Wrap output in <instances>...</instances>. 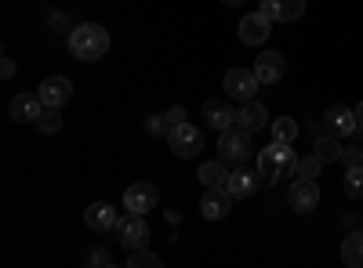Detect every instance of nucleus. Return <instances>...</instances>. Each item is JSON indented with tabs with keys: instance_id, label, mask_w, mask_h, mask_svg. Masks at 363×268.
I'll list each match as a JSON object with an SVG mask.
<instances>
[{
	"instance_id": "nucleus-35",
	"label": "nucleus",
	"mask_w": 363,
	"mask_h": 268,
	"mask_svg": "<svg viewBox=\"0 0 363 268\" xmlns=\"http://www.w3.org/2000/svg\"><path fill=\"white\" fill-rule=\"evenodd\" d=\"M222 4H225V8H236V4H244V0H222Z\"/></svg>"
},
{
	"instance_id": "nucleus-11",
	"label": "nucleus",
	"mask_w": 363,
	"mask_h": 268,
	"mask_svg": "<svg viewBox=\"0 0 363 268\" xmlns=\"http://www.w3.org/2000/svg\"><path fill=\"white\" fill-rule=\"evenodd\" d=\"M269 29H272V22L262 15V11H255V15H247V18H240V44L244 47H262L265 40H269Z\"/></svg>"
},
{
	"instance_id": "nucleus-37",
	"label": "nucleus",
	"mask_w": 363,
	"mask_h": 268,
	"mask_svg": "<svg viewBox=\"0 0 363 268\" xmlns=\"http://www.w3.org/2000/svg\"><path fill=\"white\" fill-rule=\"evenodd\" d=\"M84 268H91V264H84Z\"/></svg>"
},
{
	"instance_id": "nucleus-13",
	"label": "nucleus",
	"mask_w": 363,
	"mask_h": 268,
	"mask_svg": "<svg viewBox=\"0 0 363 268\" xmlns=\"http://www.w3.org/2000/svg\"><path fill=\"white\" fill-rule=\"evenodd\" d=\"M258 11L269 22H298L301 15H306V0H262Z\"/></svg>"
},
{
	"instance_id": "nucleus-17",
	"label": "nucleus",
	"mask_w": 363,
	"mask_h": 268,
	"mask_svg": "<svg viewBox=\"0 0 363 268\" xmlns=\"http://www.w3.org/2000/svg\"><path fill=\"white\" fill-rule=\"evenodd\" d=\"M284 73H287V58H284L280 51H262V54L255 58V76H258V83H277Z\"/></svg>"
},
{
	"instance_id": "nucleus-27",
	"label": "nucleus",
	"mask_w": 363,
	"mask_h": 268,
	"mask_svg": "<svg viewBox=\"0 0 363 268\" xmlns=\"http://www.w3.org/2000/svg\"><path fill=\"white\" fill-rule=\"evenodd\" d=\"M128 268H164V261H160L153 250H131Z\"/></svg>"
},
{
	"instance_id": "nucleus-14",
	"label": "nucleus",
	"mask_w": 363,
	"mask_h": 268,
	"mask_svg": "<svg viewBox=\"0 0 363 268\" xmlns=\"http://www.w3.org/2000/svg\"><path fill=\"white\" fill-rule=\"evenodd\" d=\"M44 102H40V95H15L11 98V105H8V112H11V120L15 124H37L40 120V116H44Z\"/></svg>"
},
{
	"instance_id": "nucleus-20",
	"label": "nucleus",
	"mask_w": 363,
	"mask_h": 268,
	"mask_svg": "<svg viewBox=\"0 0 363 268\" xmlns=\"http://www.w3.org/2000/svg\"><path fill=\"white\" fill-rule=\"evenodd\" d=\"M265 124H269V112H265V105H258V102H247L244 109H240V120H236V127H244L247 134H258Z\"/></svg>"
},
{
	"instance_id": "nucleus-15",
	"label": "nucleus",
	"mask_w": 363,
	"mask_h": 268,
	"mask_svg": "<svg viewBox=\"0 0 363 268\" xmlns=\"http://www.w3.org/2000/svg\"><path fill=\"white\" fill-rule=\"evenodd\" d=\"M287 203L294 214H313L316 203H320V185L316 182H294L287 189Z\"/></svg>"
},
{
	"instance_id": "nucleus-9",
	"label": "nucleus",
	"mask_w": 363,
	"mask_h": 268,
	"mask_svg": "<svg viewBox=\"0 0 363 268\" xmlns=\"http://www.w3.org/2000/svg\"><path fill=\"white\" fill-rule=\"evenodd\" d=\"M37 95H40V102L48 105V109H62L69 98H73V83L66 80V76H44L40 80V87H37Z\"/></svg>"
},
{
	"instance_id": "nucleus-36",
	"label": "nucleus",
	"mask_w": 363,
	"mask_h": 268,
	"mask_svg": "<svg viewBox=\"0 0 363 268\" xmlns=\"http://www.w3.org/2000/svg\"><path fill=\"white\" fill-rule=\"evenodd\" d=\"M106 268H116V264H113V261H109V264H106Z\"/></svg>"
},
{
	"instance_id": "nucleus-16",
	"label": "nucleus",
	"mask_w": 363,
	"mask_h": 268,
	"mask_svg": "<svg viewBox=\"0 0 363 268\" xmlns=\"http://www.w3.org/2000/svg\"><path fill=\"white\" fill-rule=\"evenodd\" d=\"M233 203H236V199H233L225 189H207L203 199H200V214H203L207 221H225L229 211H233Z\"/></svg>"
},
{
	"instance_id": "nucleus-31",
	"label": "nucleus",
	"mask_w": 363,
	"mask_h": 268,
	"mask_svg": "<svg viewBox=\"0 0 363 268\" xmlns=\"http://www.w3.org/2000/svg\"><path fill=\"white\" fill-rule=\"evenodd\" d=\"M48 25H51V29H66V25H69V15H66V11H51V15H48Z\"/></svg>"
},
{
	"instance_id": "nucleus-12",
	"label": "nucleus",
	"mask_w": 363,
	"mask_h": 268,
	"mask_svg": "<svg viewBox=\"0 0 363 268\" xmlns=\"http://www.w3.org/2000/svg\"><path fill=\"white\" fill-rule=\"evenodd\" d=\"M203 120H207V127H215V131L222 134V131H233V127H236L240 109L225 105L222 98H211V102H203Z\"/></svg>"
},
{
	"instance_id": "nucleus-34",
	"label": "nucleus",
	"mask_w": 363,
	"mask_h": 268,
	"mask_svg": "<svg viewBox=\"0 0 363 268\" xmlns=\"http://www.w3.org/2000/svg\"><path fill=\"white\" fill-rule=\"evenodd\" d=\"M352 112H356V124H359V127H363V102H359V105H356V109H352Z\"/></svg>"
},
{
	"instance_id": "nucleus-6",
	"label": "nucleus",
	"mask_w": 363,
	"mask_h": 268,
	"mask_svg": "<svg viewBox=\"0 0 363 268\" xmlns=\"http://www.w3.org/2000/svg\"><path fill=\"white\" fill-rule=\"evenodd\" d=\"M262 182H265V177H262L258 167L251 170L247 163H240V167L229 170V185H225V192H229L233 199H247V196H255V192L262 189Z\"/></svg>"
},
{
	"instance_id": "nucleus-21",
	"label": "nucleus",
	"mask_w": 363,
	"mask_h": 268,
	"mask_svg": "<svg viewBox=\"0 0 363 268\" xmlns=\"http://www.w3.org/2000/svg\"><path fill=\"white\" fill-rule=\"evenodd\" d=\"M342 264L345 268H363V228L349 232L342 240Z\"/></svg>"
},
{
	"instance_id": "nucleus-22",
	"label": "nucleus",
	"mask_w": 363,
	"mask_h": 268,
	"mask_svg": "<svg viewBox=\"0 0 363 268\" xmlns=\"http://www.w3.org/2000/svg\"><path fill=\"white\" fill-rule=\"evenodd\" d=\"M313 153H316L323 163L342 160V138H335V134H320V138H316V145H313Z\"/></svg>"
},
{
	"instance_id": "nucleus-30",
	"label": "nucleus",
	"mask_w": 363,
	"mask_h": 268,
	"mask_svg": "<svg viewBox=\"0 0 363 268\" xmlns=\"http://www.w3.org/2000/svg\"><path fill=\"white\" fill-rule=\"evenodd\" d=\"M167 127H178V124H189V116H186V105H171L167 112Z\"/></svg>"
},
{
	"instance_id": "nucleus-4",
	"label": "nucleus",
	"mask_w": 363,
	"mask_h": 268,
	"mask_svg": "<svg viewBox=\"0 0 363 268\" xmlns=\"http://www.w3.org/2000/svg\"><path fill=\"white\" fill-rule=\"evenodd\" d=\"M167 145H171V153L178 160H196L200 156V148H203V138L193 124H178L167 131Z\"/></svg>"
},
{
	"instance_id": "nucleus-29",
	"label": "nucleus",
	"mask_w": 363,
	"mask_h": 268,
	"mask_svg": "<svg viewBox=\"0 0 363 268\" xmlns=\"http://www.w3.org/2000/svg\"><path fill=\"white\" fill-rule=\"evenodd\" d=\"M87 264H91V268H106V264H109V250H106V247H91V250H87Z\"/></svg>"
},
{
	"instance_id": "nucleus-1",
	"label": "nucleus",
	"mask_w": 363,
	"mask_h": 268,
	"mask_svg": "<svg viewBox=\"0 0 363 268\" xmlns=\"http://www.w3.org/2000/svg\"><path fill=\"white\" fill-rule=\"evenodd\" d=\"M109 51V29L99 22H80L69 29V54L80 62H99Z\"/></svg>"
},
{
	"instance_id": "nucleus-24",
	"label": "nucleus",
	"mask_w": 363,
	"mask_h": 268,
	"mask_svg": "<svg viewBox=\"0 0 363 268\" xmlns=\"http://www.w3.org/2000/svg\"><path fill=\"white\" fill-rule=\"evenodd\" d=\"M320 170H323V160L313 153V156H306V160H298V170H294V177H298V182H316V177H320Z\"/></svg>"
},
{
	"instance_id": "nucleus-3",
	"label": "nucleus",
	"mask_w": 363,
	"mask_h": 268,
	"mask_svg": "<svg viewBox=\"0 0 363 268\" xmlns=\"http://www.w3.org/2000/svg\"><path fill=\"white\" fill-rule=\"evenodd\" d=\"M251 153H255V145H251V134L244 127H233V131H222L218 134V160L222 163L240 167V163L251 160Z\"/></svg>"
},
{
	"instance_id": "nucleus-7",
	"label": "nucleus",
	"mask_w": 363,
	"mask_h": 268,
	"mask_svg": "<svg viewBox=\"0 0 363 268\" xmlns=\"http://www.w3.org/2000/svg\"><path fill=\"white\" fill-rule=\"evenodd\" d=\"M116 235H120V247L124 250H145L149 247V225L142 221V214H124L116 225Z\"/></svg>"
},
{
	"instance_id": "nucleus-26",
	"label": "nucleus",
	"mask_w": 363,
	"mask_h": 268,
	"mask_svg": "<svg viewBox=\"0 0 363 268\" xmlns=\"http://www.w3.org/2000/svg\"><path fill=\"white\" fill-rule=\"evenodd\" d=\"M37 131L40 134H58L62 131V109H44V116L37 120Z\"/></svg>"
},
{
	"instance_id": "nucleus-19",
	"label": "nucleus",
	"mask_w": 363,
	"mask_h": 268,
	"mask_svg": "<svg viewBox=\"0 0 363 268\" xmlns=\"http://www.w3.org/2000/svg\"><path fill=\"white\" fill-rule=\"evenodd\" d=\"M196 177H200L203 189H225V185H229V163H222V160L200 163V167H196Z\"/></svg>"
},
{
	"instance_id": "nucleus-2",
	"label": "nucleus",
	"mask_w": 363,
	"mask_h": 268,
	"mask_svg": "<svg viewBox=\"0 0 363 268\" xmlns=\"http://www.w3.org/2000/svg\"><path fill=\"white\" fill-rule=\"evenodd\" d=\"M255 167L262 170V177H265L269 185H277V182H284V177H291L298 170V156H294L291 145L272 141V145H265L262 153H258V163Z\"/></svg>"
},
{
	"instance_id": "nucleus-32",
	"label": "nucleus",
	"mask_w": 363,
	"mask_h": 268,
	"mask_svg": "<svg viewBox=\"0 0 363 268\" xmlns=\"http://www.w3.org/2000/svg\"><path fill=\"white\" fill-rule=\"evenodd\" d=\"M342 160L352 167V163H359L363 160V148H342Z\"/></svg>"
},
{
	"instance_id": "nucleus-8",
	"label": "nucleus",
	"mask_w": 363,
	"mask_h": 268,
	"mask_svg": "<svg viewBox=\"0 0 363 268\" xmlns=\"http://www.w3.org/2000/svg\"><path fill=\"white\" fill-rule=\"evenodd\" d=\"M157 203H160V192L157 185H149V182H135L124 189V206H128V214H149V211H157Z\"/></svg>"
},
{
	"instance_id": "nucleus-18",
	"label": "nucleus",
	"mask_w": 363,
	"mask_h": 268,
	"mask_svg": "<svg viewBox=\"0 0 363 268\" xmlns=\"http://www.w3.org/2000/svg\"><path fill=\"white\" fill-rule=\"evenodd\" d=\"M84 221H87L91 232H109V228L120 225V214H116L113 203H91L84 211Z\"/></svg>"
},
{
	"instance_id": "nucleus-28",
	"label": "nucleus",
	"mask_w": 363,
	"mask_h": 268,
	"mask_svg": "<svg viewBox=\"0 0 363 268\" xmlns=\"http://www.w3.org/2000/svg\"><path fill=\"white\" fill-rule=\"evenodd\" d=\"M167 131H171V127H167V116H164V112H157V116H149V120H145V134H157V138H160V134H167Z\"/></svg>"
},
{
	"instance_id": "nucleus-23",
	"label": "nucleus",
	"mask_w": 363,
	"mask_h": 268,
	"mask_svg": "<svg viewBox=\"0 0 363 268\" xmlns=\"http://www.w3.org/2000/svg\"><path fill=\"white\" fill-rule=\"evenodd\" d=\"M294 138H298V120H294V116H280V120H272V141L294 145Z\"/></svg>"
},
{
	"instance_id": "nucleus-25",
	"label": "nucleus",
	"mask_w": 363,
	"mask_h": 268,
	"mask_svg": "<svg viewBox=\"0 0 363 268\" xmlns=\"http://www.w3.org/2000/svg\"><path fill=\"white\" fill-rule=\"evenodd\" d=\"M345 196L363 199V163H352V167L345 170Z\"/></svg>"
},
{
	"instance_id": "nucleus-10",
	"label": "nucleus",
	"mask_w": 363,
	"mask_h": 268,
	"mask_svg": "<svg viewBox=\"0 0 363 268\" xmlns=\"http://www.w3.org/2000/svg\"><path fill=\"white\" fill-rule=\"evenodd\" d=\"M356 112L352 109H345V105H330L327 112H323V131L327 134H335V138H352L356 134Z\"/></svg>"
},
{
	"instance_id": "nucleus-33",
	"label": "nucleus",
	"mask_w": 363,
	"mask_h": 268,
	"mask_svg": "<svg viewBox=\"0 0 363 268\" xmlns=\"http://www.w3.org/2000/svg\"><path fill=\"white\" fill-rule=\"evenodd\" d=\"M11 76H15V62L4 58V62H0V80H11Z\"/></svg>"
},
{
	"instance_id": "nucleus-5",
	"label": "nucleus",
	"mask_w": 363,
	"mask_h": 268,
	"mask_svg": "<svg viewBox=\"0 0 363 268\" xmlns=\"http://www.w3.org/2000/svg\"><path fill=\"white\" fill-rule=\"evenodd\" d=\"M222 87H225V95L229 98H236V102H255V95H258V76H255V69H229L225 76H222Z\"/></svg>"
}]
</instances>
